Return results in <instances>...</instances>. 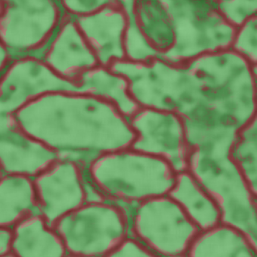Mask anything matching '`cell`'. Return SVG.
<instances>
[{"instance_id": "cell-12", "label": "cell", "mask_w": 257, "mask_h": 257, "mask_svg": "<svg viewBox=\"0 0 257 257\" xmlns=\"http://www.w3.org/2000/svg\"><path fill=\"white\" fill-rule=\"evenodd\" d=\"M168 195L182 208L201 231L221 224L218 205L188 171L177 174L176 182Z\"/></svg>"}, {"instance_id": "cell-15", "label": "cell", "mask_w": 257, "mask_h": 257, "mask_svg": "<svg viewBox=\"0 0 257 257\" xmlns=\"http://www.w3.org/2000/svg\"><path fill=\"white\" fill-rule=\"evenodd\" d=\"M133 8L138 27L151 45L159 53L171 49L173 26L162 0H134Z\"/></svg>"}, {"instance_id": "cell-21", "label": "cell", "mask_w": 257, "mask_h": 257, "mask_svg": "<svg viewBox=\"0 0 257 257\" xmlns=\"http://www.w3.org/2000/svg\"><path fill=\"white\" fill-rule=\"evenodd\" d=\"M111 1L112 0H66L61 1L60 3L68 14L79 16L93 13L110 3Z\"/></svg>"}, {"instance_id": "cell-17", "label": "cell", "mask_w": 257, "mask_h": 257, "mask_svg": "<svg viewBox=\"0 0 257 257\" xmlns=\"http://www.w3.org/2000/svg\"><path fill=\"white\" fill-rule=\"evenodd\" d=\"M134 0H120L128 17L125 35L126 59L146 62L157 57L159 53L151 45L140 31L133 8Z\"/></svg>"}, {"instance_id": "cell-13", "label": "cell", "mask_w": 257, "mask_h": 257, "mask_svg": "<svg viewBox=\"0 0 257 257\" xmlns=\"http://www.w3.org/2000/svg\"><path fill=\"white\" fill-rule=\"evenodd\" d=\"M73 82L76 85L75 93L106 99L128 118L140 108L129 94L126 79L108 67L99 65L86 70Z\"/></svg>"}, {"instance_id": "cell-5", "label": "cell", "mask_w": 257, "mask_h": 257, "mask_svg": "<svg viewBox=\"0 0 257 257\" xmlns=\"http://www.w3.org/2000/svg\"><path fill=\"white\" fill-rule=\"evenodd\" d=\"M132 224L136 238L158 257H186L192 243L201 232L168 195L137 204Z\"/></svg>"}, {"instance_id": "cell-4", "label": "cell", "mask_w": 257, "mask_h": 257, "mask_svg": "<svg viewBox=\"0 0 257 257\" xmlns=\"http://www.w3.org/2000/svg\"><path fill=\"white\" fill-rule=\"evenodd\" d=\"M171 18L173 45L157 57L173 64L231 48L237 29L224 18L217 0H162Z\"/></svg>"}, {"instance_id": "cell-6", "label": "cell", "mask_w": 257, "mask_h": 257, "mask_svg": "<svg viewBox=\"0 0 257 257\" xmlns=\"http://www.w3.org/2000/svg\"><path fill=\"white\" fill-rule=\"evenodd\" d=\"M61 218L66 223V235L60 237L68 256L107 257L128 236L125 214L105 201L86 203Z\"/></svg>"}, {"instance_id": "cell-16", "label": "cell", "mask_w": 257, "mask_h": 257, "mask_svg": "<svg viewBox=\"0 0 257 257\" xmlns=\"http://www.w3.org/2000/svg\"><path fill=\"white\" fill-rule=\"evenodd\" d=\"M257 136L256 118L237 132L230 156L257 197Z\"/></svg>"}, {"instance_id": "cell-1", "label": "cell", "mask_w": 257, "mask_h": 257, "mask_svg": "<svg viewBox=\"0 0 257 257\" xmlns=\"http://www.w3.org/2000/svg\"><path fill=\"white\" fill-rule=\"evenodd\" d=\"M25 133L83 168L100 156L130 147L129 118L111 102L85 94L48 93L12 114Z\"/></svg>"}, {"instance_id": "cell-11", "label": "cell", "mask_w": 257, "mask_h": 257, "mask_svg": "<svg viewBox=\"0 0 257 257\" xmlns=\"http://www.w3.org/2000/svg\"><path fill=\"white\" fill-rule=\"evenodd\" d=\"M27 73H18L9 67L0 78V114H13L31 100L55 92H74V82L53 71L43 61ZM33 67V65H32Z\"/></svg>"}, {"instance_id": "cell-22", "label": "cell", "mask_w": 257, "mask_h": 257, "mask_svg": "<svg viewBox=\"0 0 257 257\" xmlns=\"http://www.w3.org/2000/svg\"><path fill=\"white\" fill-rule=\"evenodd\" d=\"M0 257H14L12 252L13 230L10 226H0Z\"/></svg>"}, {"instance_id": "cell-8", "label": "cell", "mask_w": 257, "mask_h": 257, "mask_svg": "<svg viewBox=\"0 0 257 257\" xmlns=\"http://www.w3.org/2000/svg\"><path fill=\"white\" fill-rule=\"evenodd\" d=\"M129 120L135 135L130 148L164 159L177 173L187 171L189 148L180 116L140 108Z\"/></svg>"}, {"instance_id": "cell-10", "label": "cell", "mask_w": 257, "mask_h": 257, "mask_svg": "<svg viewBox=\"0 0 257 257\" xmlns=\"http://www.w3.org/2000/svg\"><path fill=\"white\" fill-rule=\"evenodd\" d=\"M71 16L99 65L108 67L114 61L126 59L125 41L128 17L120 0H112L89 15Z\"/></svg>"}, {"instance_id": "cell-14", "label": "cell", "mask_w": 257, "mask_h": 257, "mask_svg": "<svg viewBox=\"0 0 257 257\" xmlns=\"http://www.w3.org/2000/svg\"><path fill=\"white\" fill-rule=\"evenodd\" d=\"M257 257V250L243 233L223 224L201 231L186 255V257Z\"/></svg>"}, {"instance_id": "cell-7", "label": "cell", "mask_w": 257, "mask_h": 257, "mask_svg": "<svg viewBox=\"0 0 257 257\" xmlns=\"http://www.w3.org/2000/svg\"><path fill=\"white\" fill-rule=\"evenodd\" d=\"M108 68L126 79L129 94L139 108L179 115V98L190 81L184 64H173L156 57L143 62L116 61Z\"/></svg>"}, {"instance_id": "cell-9", "label": "cell", "mask_w": 257, "mask_h": 257, "mask_svg": "<svg viewBox=\"0 0 257 257\" xmlns=\"http://www.w3.org/2000/svg\"><path fill=\"white\" fill-rule=\"evenodd\" d=\"M0 174L37 176L58 160L55 152L20 128L11 114H0Z\"/></svg>"}, {"instance_id": "cell-20", "label": "cell", "mask_w": 257, "mask_h": 257, "mask_svg": "<svg viewBox=\"0 0 257 257\" xmlns=\"http://www.w3.org/2000/svg\"><path fill=\"white\" fill-rule=\"evenodd\" d=\"M158 257L137 238L128 236L107 257Z\"/></svg>"}, {"instance_id": "cell-2", "label": "cell", "mask_w": 257, "mask_h": 257, "mask_svg": "<svg viewBox=\"0 0 257 257\" xmlns=\"http://www.w3.org/2000/svg\"><path fill=\"white\" fill-rule=\"evenodd\" d=\"M86 169L106 199L137 204L168 195L177 174L164 159L130 147L103 154Z\"/></svg>"}, {"instance_id": "cell-18", "label": "cell", "mask_w": 257, "mask_h": 257, "mask_svg": "<svg viewBox=\"0 0 257 257\" xmlns=\"http://www.w3.org/2000/svg\"><path fill=\"white\" fill-rule=\"evenodd\" d=\"M231 48L252 65L257 62V16L248 19L236 31Z\"/></svg>"}, {"instance_id": "cell-19", "label": "cell", "mask_w": 257, "mask_h": 257, "mask_svg": "<svg viewBox=\"0 0 257 257\" xmlns=\"http://www.w3.org/2000/svg\"><path fill=\"white\" fill-rule=\"evenodd\" d=\"M217 2L221 14L237 29L250 18L257 16V0H221Z\"/></svg>"}, {"instance_id": "cell-3", "label": "cell", "mask_w": 257, "mask_h": 257, "mask_svg": "<svg viewBox=\"0 0 257 257\" xmlns=\"http://www.w3.org/2000/svg\"><path fill=\"white\" fill-rule=\"evenodd\" d=\"M189 173L214 199L221 214V224L236 228L257 247V197L230 152L193 157Z\"/></svg>"}]
</instances>
